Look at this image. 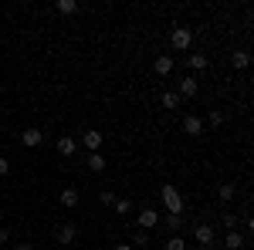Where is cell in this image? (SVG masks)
<instances>
[{
  "label": "cell",
  "mask_w": 254,
  "mask_h": 250,
  "mask_svg": "<svg viewBox=\"0 0 254 250\" xmlns=\"http://www.w3.org/2000/svg\"><path fill=\"white\" fill-rule=\"evenodd\" d=\"M159 196H163V206H166V213H183V210H187L183 193L176 190L173 183H163V186H159Z\"/></svg>",
  "instance_id": "cell-1"
},
{
  "label": "cell",
  "mask_w": 254,
  "mask_h": 250,
  "mask_svg": "<svg viewBox=\"0 0 254 250\" xmlns=\"http://www.w3.org/2000/svg\"><path fill=\"white\" fill-rule=\"evenodd\" d=\"M193 237H196V244H200V250H214L217 247V230H214L210 220H200V223L193 227Z\"/></svg>",
  "instance_id": "cell-2"
},
{
  "label": "cell",
  "mask_w": 254,
  "mask_h": 250,
  "mask_svg": "<svg viewBox=\"0 0 254 250\" xmlns=\"http://www.w3.org/2000/svg\"><path fill=\"white\" fill-rule=\"evenodd\" d=\"M170 44H173L176 51H190V44H193V31H190V27H176L173 34H170Z\"/></svg>",
  "instance_id": "cell-3"
},
{
  "label": "cell",
  "mask_w": 254,
  "mask_h": 250,
  "mask_svg": "<svg viewBox=\"0 0 254 250\" xmlns=\"http://www.w3.org/2000/svg\"><path fill=\"white\" fill-rule=\"evenodd\" d=\"M75 237H78V227H75V223H61L58 233H55V240H58L61 247H71V244H75Z\"/></svg>",
  "instance_id": "cell-4"
},
{
  "label": "cell",
  "mask_w": 254,
  "mask_h": 250,
  "mask_svg": "<svg viewBox=\"0 0 254 250\" xmlns=\"http://www.w3.org/2000/svg\"><path fill=\"white\" fill-rule=\"evenodd\" d=\"M102 142H105V135L98 132V129H88V132L81 135V146H85L88 152H102Z\"/></svg>",
  "instance_id": "cell-5"
},
{
  "label": "cell",
  "mask_w": 254,
  "mask_h": 250,
  "mask_svg": "<svg viewBox=\"0 0 254 250\" xmlns=\"http://www.w3.org/2000/svg\"><path fill=\"white\" fill-rule=\"evenodd\" d=\"M156 223H159V213L153 210V206H142V210H139V230H153Z\"/></svg>",
  "instance_id": "cell-6"
},
{
  "label": "cell",
  "mask_w": 254,
  "mask_h": 250,
  "mask_svg": "<svg viewBox=\"0 0 254 250\" xmlns=\"http://www.w3.org/2000/svg\"><path fill=\"white\" fill-rule=\"evenodd\" d=\"M183 135H203V118L200 115H183Z\"/></svg>",
  "instance_id": "cell-7"
},
{
  "label": "cell",
  "mask_w": 254,
  "mask_h": 250,
  "mask_svg": "<svg viewBox=\"0 0 254 250\" xmlns=\"http://www.w3.org/2000/svg\"><path fill=\"white\" fill-rule=\"evenodd\" d=\"M196 92H200V85H196V78H180V101H187V98H196Z\"/></svg>",
  "instance_id": "cell-8"
},
{
  "label": "cell",
  "mask_w": 254,
  "mask_h": 250,
  "mask_svg": "<svg viewBox=\"0 0 254 250\" xmlns=\"http://www.w3.org/2000/svg\"><path fill=\"white\" fill-rule=\"evenodd\" d=\"M20 142H24L27 149H34V146H41V142H44V132L31 125V129H24V132H20Z\"/></svg>",
  "instance_id": "cell-9"
},
{
  "label": "cell",
  "mask_w": 254,
  "mask_h": 250,
  "mask_svg": "<svg viewBox=\"0 0 254 250\" xmlns=\"http://www.w3.org/2000/svg\"><path fill=\"white\" fill-rule=\"evenodd\" d=\"M244 244H248V237L241 230H227V237H224V247L227 250H244Z\"/></svg>",
  "instance_id": "cell-10"
},
{
  "label": "cell",
  "mask_w": 254,
  "mask_h": 250,
  "mask_svg": "<svg viewBox=\"0 0 254 250\" xmlns=\"http://www.w3.org/2000/svg\"><path fill=\"white\" fill-rule=\"evenodd\" d=\"M55 149H58V155H68V159H71V155L78 152V142H75L71 135H61V139H58V146H55Z\"/></svg>",
  "instance_id": "cell-11"
},
{
  "label": "cell",
  "mask_w": 254,
  "mask_h": 250,
  "mask_svg": "<svg viewBox=\"0 0 254 250\" xmlns=\"http://www.w3.org/2000/svg\"><path fill=\"white\" fill-rule=\"evenodd\" d=\"M231 64H234V71H248V68H251V54L241 48V51H234V54H231Z\"/></svg>",
  "instance_id": "cell-12"
},
{
  "label": "cell",
  "mask_w": 254,
  "mask_h": 250,
  "mask_svg": "<svg viewBox=\"0 0 254 250\" xmlns=\"http://www.w3.org/2000/svg\"><path fill=\"white\" fill-rule=\"evenodd\" d=\"M234 196H237L234 183H220V186H217V200H220V203H234Z\"/></svg>",
  "instance_id": "cell-13"
},
{
  "label": "cell",
  "mask_w": 254,
  "mask_h": 250,
  "mask_svg": "<svg viewBox=\"0 0 254 250\" xmlns=\"http://www.w3.org/2000/svg\"><path fill=\"white\" fill-rule=\"evenodd\" d=\"M153 71H156L159 78H163V75H170V71H173V58H170V54H159V58L153 61Z\"/></svg>",
  "instance_id": "cell-14"
},
{
  "label": "cell",
  "mask_w": 254,
  "mask_h": 250,
  "mask_svg": "<svg viewBox=\"0 0 254 250\" xmlns=\"http://www.w3.org/2000/svg\"><path fill=\"white\" fill-rule=\"evenodd\" d=\"M61 206H68V210H75V206H78V200H81V193L78 190H61Z\"/></svg>",
  "instance_id": "cell-15"
},
{
  "label": "cell",
  "mask_w": 254,
  "mask_h": 250,
  "mask_svg": "<svg viewBox=\"0 0 254 250\" xmlns=\"http://www.w3.org/2000/svg\"><path fill=\"white\" fill-rule=\"evenodd\" d=\"M163 223H166V230H170V233H180V227H183V213H166Z\"/></svg>",
  "instance_id": "cell-16"
},
{
  "label": "cell",
  "mask_w": 254,
  "mask_h": 250,
  "mask_svg": "<svg viewBox=\"0 0 254 250\" xmlns=\"http://www.w3.org/2000/svg\"><path fill=\"white\" fill-rule=\"evenodd\" d=\"M153 244V230H139L136 227V233H132V247H149Z\"/></svg>",
  "instance_id": "cell-17"
},
{
  "label": "cell",
  "mask_w": 254,
  "mask_h": 250,
  "mask_svg": "<svg viewBox=\"0 0 254 250\" xmlns=\"http://www.w3.org/2000/svg\"><path fill=\"white\" fill-rule=\"evenodd\" d=\"M55 10H58V14H78L81 3H78V0H58V3H55Z\"/></svg>",
  "instance_id": "cell-18"
},
{
  "label": "cell",
  "mask_w": 254,
  "mask_h": 250,
  "mask_svg": "<svg viewBox=\"0 0 254 250\" xmlns=\"http://www.w3.org/2000/svg\"><path fill=\"white\" fill-rule=\"evenodd\" d=\"M88 169H92V173H102V169H105V155L102 152H88Z\"/></svg>",
  "instance_id": "cell-19"
},
{
  "label": "cell",
  "mask_w": 254,
  "mask_h": 250,
  "mask_svg": "<svg viewBox=\"0 0 254 250\" xmlns=\"http://www.w3.org/2000/svg\"><path fill=\"white\" fill-rule=\"evenodd\" d=\"M112 210H116L119 216H129L136 206H132V200H116V203H112Z\"/></svg>",
  "instance_id": "cell-20"
},
{
  "label": "cell",
  "mask_w": 254,
  "mask_h": 250,
  "mask_svg": "<svg viewBox=\"0 0 254 250\" xmlns=\"http://www.w3.org/2000/svg\"><path fill=\"white\" fill-rule=\"evenodd\" d=\"M159 105H163V108H180V95H176V92H163Z\"/></svg>",
  "instance_id": "cell-21"
},
{
  "label": "cell",
  "mask_w": 254,
  "mask_h": 250,
  "mask_svg": "<svg viewBox=\"0 0 254 250\" xmlns=\"http://www.w3.org/2000/svg\"><path fill=\"white\" fill-rule=\"evenodd\" d=\"M207 64H210L207 54H190V68H193V71H207Z\"/></svg>",
  "instance_id": "cell-22"
},
{
  "label": "cell",
  "mask_w": 254,
  "mask_h": 250,
  "mask_svg": "<svg viewBox=\"0 0 254 250\" xmlns=\"http://www.w3.org/2000/svg\"><path fill=\"white\" fill-rule=\"evenodd\" d=\"M166 250H187V240H183L180 233H173V237L166 240Z\"/></svg>",
  "instance_id": "cell-23"
},
{
  "label": "cell",
  "mask_w": 254,
  "mask_h": 250,
  "mask_svg": "<svg viewBox=\"0 0 254 250\" xmlns=\"http://www.w3.org/2000/svg\"><path fill=\"white\" fill-rule=\"evenodd\" d=\"M217 220H220V227H227V230H234V227H237V216H234V213H220Z\"/></svg>",
  "instance_id": "cell-24"
},
{
  "label": "cell",
  "mask_w": 254,
  "mask_h": 250,
  "mask_svg": "<svg viewBox=\"0 0 254 250\" xmlns=\"http://www.w3.org/2000/svg\"><path fill=\"white\" fill-rule=\"evenodd\" d=\"M207 122H210V125H214V129H220V125H224V112H210V115H207Z\"/></svg>",
  "instance_id": "cell-25"
},
{
  "label": "cell",
  "mask_w": 254,
  "mask_h": 250,
  "mask_svg": "<svg viewBox=\"0 0 254 250\" xmlns=\"http://www.w3.org/2000/svg\"><path fill=\"white\" fill-rule=\"evenodd\" d=\"M98 200H102L105 206H112V203H116L119 196H116V193H112V190H102V193H98Z\"/></svg>",
  "instance_id": "cell-26"
},
{
  "label": "cell",
  "mask_w": 254,
  "mask_h": 250,
  "mask_svg": "<svg viewBox=\"0 0 254 250\" xmlns=\"http://www.w3.org/2000/svg\"><path fill=\"white\" fill-rule=\"evenodd\" d=\"M7 240H10V230H7V227H0V247H3Z\"/></svg>",
  "instance_id": "cell-27"
},
{
  "label": "cell",
  "mask_w": 254,
  "mask_h": 250,
  "mask_svg": "<svg viewBox=\"0 0 254 250\" xmlns=\"http://www.w3.org/2000/svg\"><path fill=\"white\" fill-rule=\"evenodd\" d=\"M10 173V162H7V159H0V176H7Z\"/></svg>",
  "instance_id": "cell-28"
},
{
  "label": "cell",
  "mask_w": 254,
  "mask_h": 250,
  "mask_svg": "<svg viewBox=\"0 0 254 250\" xmlns=\"http://www.w3.org/2000/svg\"><path fill=\"white\" fill-rule=\"evenodd\" d=\"M14 250H38L34 244H14Z\"/></svg>",
  "instance_id": "cell-29"
},
{
  "label": "cell",
  "mask_w": 254,
  "mask_h": 250,
  "mask_svg": "<svg viewBox=\"0 0 254 250\" xmlns=\"http://www.w3.org/2000/svg\"><path fill=\"white\" fill-rule=\"evenodd\" d=\"M116 250H136V247H132V244H119Z\"/></svg>",
  "instance_id": "cell-30"
},
{
  "label": "cell",
  "mask_w": 254,
  "mask_h": 250,
  "mask_svg": "<svg viewBox=\"0 0 254 250\" xmlns=\"http://www.w3.org/2000/svg\"><path fill=\"white\" fill-rule=\"evenodd\" d=\"M0 250H3V247H0Z\"/></svg>",
  "instance_id": "cell-31"
}]
</instances>
